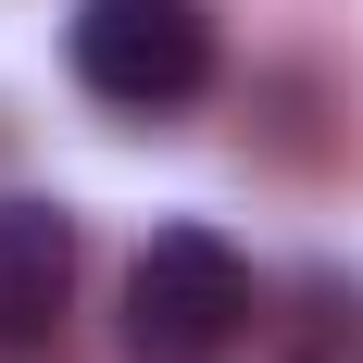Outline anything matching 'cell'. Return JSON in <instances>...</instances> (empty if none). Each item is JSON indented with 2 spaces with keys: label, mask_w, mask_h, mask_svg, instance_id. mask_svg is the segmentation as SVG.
Returning a JSON list of instances; mask_svg holds the SVG:
<instances>
[{
  "label": "cell",
  "mask_w": 363,
  "mask_h": 363,
  "mask_svg": "<svg viewBox=\"0 0 363 363\" xmlns=\"http://www.w3.org/2000/svg\"><path fill=\"white\" fill-rule=\"evenodd\" d=\"M251 313H263V289L213 225H163L125 263V363H225L251 338Z\"/></svg>",
  "instance_id": "cell-1"
},
{
  "label": "cell",
  "mask_w": 363,
  "mask_h": 363,
  "mask_svg": "<svg viewBox=\"0 0 363 363\" xmlns=\"http://www.w3.org/2000/svg\"><path fill=\"white\" fill-rule=\"evenodd\" d=\"M63 63L113 113H188L213 88V13L201 0H75Z\"/></svg>",
  "instance_id": "cell-2"
},
{
  "label": "cell",
  "mask_w": 363,
  "mask_h": 363,
  "mask_svg": "<svg viewBox=\"0 0 363 363\" xmlns=\"http://www.w3.org/2000/svg\"><path fill=\"white\" fill-rule=\"evenodd\" d=\"M75 301V213L63 201H0V351H38Z\"/></svg>",
  "instance_id": "cell-3"
},
{
  "label": "cell",
  "mask_w": 363,
  "mask_h": 363,
  "mask_svg": "<svg viewBox=\"0 0 363 363\" xmlns=\"http://www.w3.org/2000/svg\"><path fill=\"white\" fill-rule=\"evenodd\" d=\"M276 351H289V363H363V289H351V276H301Z\"/></svg>",
  "instance_id": "cell-4"
}]
</instances>
